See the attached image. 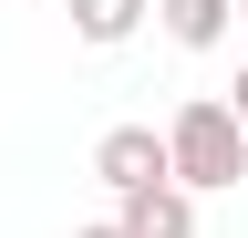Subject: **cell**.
I'll use <instances>...</instances> for the list:
<instances>
[{"mask_svg": "<svg viewBox=\"0 0 248 238\" xmlns=\"http://www.w3.org/2000/svg\"><path fill=\"white\" fill-rule=\"evenodd\" d=\"M114 228H124V238H197V197H186V187L114 197Z\"/></svg>", "mask_w": 248, "mask_h": 238, "instance_id": "3957f363", "label": "cell"}, {"mask_svg": "<svg viewBox=\"0 0 248 238\" xmlns=\"http://www.w3.org/2000/svg\"><path fill=\"white\" fill-rule=\"evenodd\" d=\"M217 104H228V125L248 135V63H238V83H228V94H217Z\"/></svg>", "mask_w": 248, "mask_h": 238, "instance_id": "8992f818", "label": "cell"}, {"mask_svg": "<svg viewBox=\"0 0 248 238\" xmlns=\"http://www.w3.org/2000/svg\"><path fill=\"white\" fill-rule=\"evenodd\" d=\"M93 176H104L114 197L166 187V135H155V125H104V135H93Z\"/></svg>", "mask_w": 248, "mask_h": 238, "instance_id": "7a4b0ae2", "label": "cell"}, {"mask_svg": "<svg viewBox=\"0 0 248 238\" xmlns=\"http://www.w3.org/2000/svg\"><path fill=\"white\" fill-rule=\"evenodd\" d=\"M228 11H238V21H248V0H228Z\"/></svg>", "mask_w": 248, "mask_h": 238, "instance_id": "ba28073f", "label": "cell"}, {"mask_svg": "<svg viewBox=\"0 0 248 238\" xmlns=\"http://www.w3.org/2000/svg\"><path fill=\"white\" fill-rule=\"evenodd\" d=\"M145 11H155V32H166L176 52H217V42H228V0H145Z\"/></svg>", "mask_w": 248, "mask_h": 238, "instance_id": "277c9868", "label": "cell"}, {"mask_svg": "<svg viewBox=\"0 0 248 238\" xmlns=\"http://www.w3.org/2000/svg\"><path fill=\"white\" fill-rule=\"evenodd\" d=\"M73 238H124V228H114V218H93V228H73Z\"/></svg>", "mask_w": 248, "mask_h": 238, "instance_id": "52a82bcc", "label": "cell"}, {"mask_svg": "<svg viewBox=\"0 0 248 238\" xmlns=\"http://www.w3.org/2000/svg\"><path fill=\"white\" fill-rule=\"evenodd\" d=\"M135 32H145V0H73V42L114 52V42H135Z\"/></svg>", "mask_w": 248, "mask_h": 238, "instance_id": "5b68a950", "label": "cell"}, {"mask_svg": "<svg viewBox=\"0 0 248 238\" xmlns=\"http://www.w3.org/2000/svg\"><path fill=\"white\" fill-rule=\"evenodd\" d=\"M155 135H166V187H186V197H217V187H238V176H248V135L228 125V104H217V94H186Z\"/></svg>", "mask_w": 248, "mask_h": 238, "instance_id": "6da1fadb", "label": "cell"}]
</instances>
